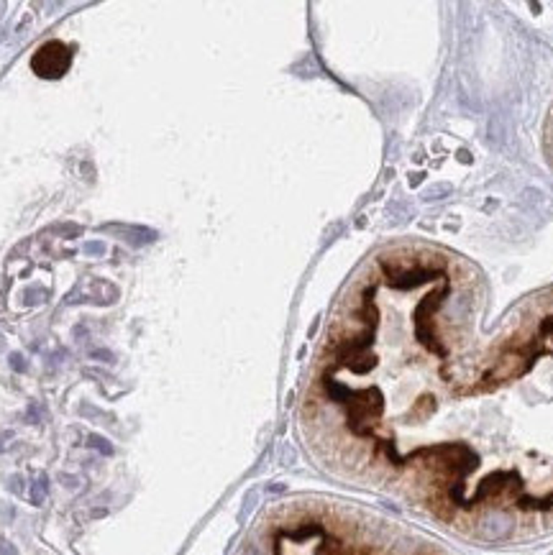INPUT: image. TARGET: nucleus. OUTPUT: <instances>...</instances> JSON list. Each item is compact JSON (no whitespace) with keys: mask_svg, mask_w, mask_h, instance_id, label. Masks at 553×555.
<instances>
[{"mask_svg":"<svg viewBox=\"0 0 553 555\" xmlns=\"http://www.w3.org/2000/svg\"><path fill=\"white\" fill-rule=\"evenodd\" d=\"M484 277L415 241L335 353L341 466L477 542L553 530V289L484 333Z\"/></svg>","mask_w":553,"mask_h":555,"instance_id":"nucleus-1","label":"nucleus"},{"mask_svg":"<svg viewBox=\"0 0 553 555\" xmlns=\"http://www.w3.org/2000/svg\"><path fill=\"white\" fill-rule=\"evenodd\" d=\"M246 555H464L420 530L346 514H292L248 545Z\"/></svg>","mask_w":553,"mask_h":555,"instance_id":"nucleus-2","label":"nucleus"},{"mask_svg":"<svg viewBox=\"0 0 553 555\" xmlns=\"http://www.w3.org/2000/svg\"><path fill=\"white\" fill-rule=\"evenodd\" d=\"M72 64V51L67 49L62 41H46L41 49L34 54L31 59V67L39 77L44 80H54V77H62V74L69 69Z\"/></svg>","mask_w":553,"mask_h":555,"instance_id":"nucleus-3","label":"nucleus"},{"mask_svg":"<svg viewBox=\"0 0 553 555\" xmlns=\"http://www.w3.org/2000/svg\"><path fill=\"white\" fill-rule=\"evenodd\" d=\"M46 491H49V479H46L44 474L39 476V481L34 484V491H31V502L34 505H41L44 502V497H46Z\"/></svg>","mask_w":553,"mask_h":555,"instance_id":"nucleus-4","label":"nucleus"},{"mask_svg":"<svg viewBox=\"0 0 553 555\" xmlns=\"http://www.w3.org/2000/svg\"><path fill=\"white\" fill-rule=\"evenodd\" d=\"M90 446L95 448V451H100L102 455H110L113 453V446H110L105 438H98V435H90Z\"/></svg>","mask_w":553,"mask_h":555,"instance_id":"nucleus-5","label":"nucleus"},{"mask_svg":"<svg viewBox=\"0 0 553 555\" xmlns=\"http://www.w3.org/2000/svg\"><path fill=\"white\" fill-rule=\"evenodd\" d=\"M102 251H105V243H100V241L85 243V254H98V256H100Z\"/></svg>","mask_w":553,"mask_h":555,"instance_id":"nucleus-6","label":"nucleus"},{"mask_svg":"<svg viewBox=\"0 0 553 555\" xmlns=\"http://www.w3.org/2000/svg\"><path fill=\"white\" fill-rule=\"evenodd\" d=\"M11 366H13L15 371H26V361H23L21 353H13V356H11Z\"/></svg>","mask_w":553,"mask_h":555,"instance_id":"nucleus-7","label":"nucleus"},{"mask_svg":"<svg viewBox=\"0 0 553 555\" xmlns=\"http://www.w3.org/2000/svg\"><path fill=\"white\" fill-rule=\"evenodd\" d=\"M546 139H548V146H551V153H553V116H551V123H548Z\"/></svg>","mask_w":553,"mask_h":555,"instance_id":"nucleus-8","label":"nucleus"}]
</instances>
